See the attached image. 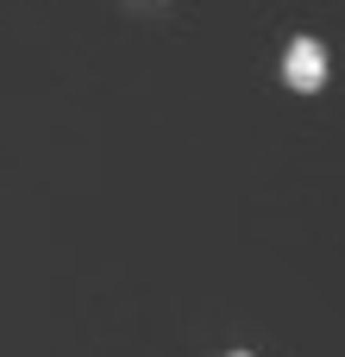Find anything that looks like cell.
<instances>
[{"label": "cell", "instance_id": "1", "mask_svg": "<svg viewBox=\"0 0 345 357\" xmlns=\"http://www.w3.org/2000/svg\"><path fill=\"white\" fill-rule=\"evenodd\" d=\"M283 82L302 88V94H314V88L327 82V50H321V38H295V44L283 50Z\"/></svg>", "mask_w": 345, "mask_h": 357}]
</instances>
